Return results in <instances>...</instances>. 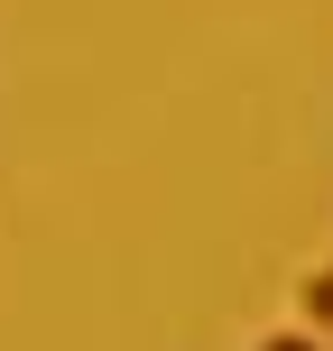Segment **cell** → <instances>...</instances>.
Here are the masks:
<instances>
[{"mask_svg":"<svg viewBox=\"0 0 333 351\" xmlns=\"http://www.w3.org/2000/svg\"><path fill=\"white\" fill-rule=\"evenodd\" d=\"M306 324H333V268H315V278H306Z\"/></svg>","mask_w":333,"mask_h":351,"instance_id":"cell-1","label":"cell"},{"mask_svg":"<svg viewBox=\"0 0 333 351\" xmlns=\"http://www.w3.org/2000/svg\"><path fill=\"white\" fill-rule=\"evenodd\" d=\"M260 351H324V342H315V333H268Z\"/></svg>","mask_w":333,"mask_h":351,"instance_id":"cell-2","label":"cell"}]
</instances>
